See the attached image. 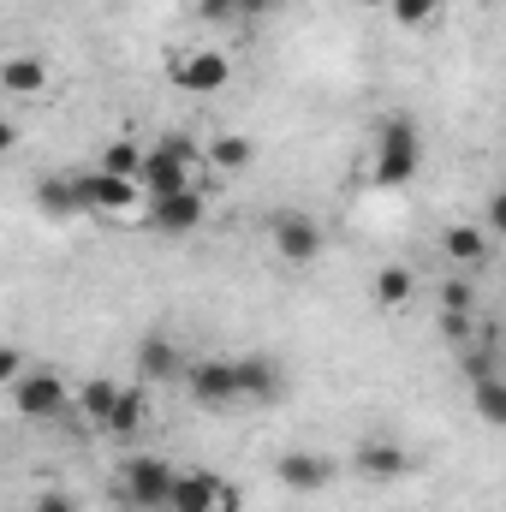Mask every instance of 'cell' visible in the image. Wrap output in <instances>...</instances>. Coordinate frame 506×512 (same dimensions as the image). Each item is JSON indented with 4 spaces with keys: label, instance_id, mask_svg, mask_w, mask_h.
<instances>
[{
    "label": "cell",
    "instance_id": "10",
    "mask_svg": "<svg viewBox=\"0 0 506 512\" xmlns=\"http://www.w3.org/2000/svg\"><path fill=\"white\" fill-rule=\"evenodd\" d=\"M12 393H18V411L24 417H60L72 405V387H66V376H54V370H24L12 382Z\"/></svg>",
    "mask_w": 506,
    "mask_h": 512
},
{
    "label": "cell",
    "instance_id": "28",
    "mask_svg": "<svg viewBox=\"0 0 506 512\" xmlns=\"http://www.w3.org/2000/svg\"><path fill=\"white\" fill-rule=\"evenodd\" d=\"M30 512H78V501H72L66 489H48V495H36V507Z\"/></svg>",
    "mask_w": 506,
    "mask_h": 512
},
{
    "label": "cell",
    "instance_id": "17",
    "mask_svg": "<svg viewBox=\"0 0 506 512\" xmlns=\"http://www.w3.org/2000/svg\"><path fill=\"white\" fill-rule=\"evenodd\" d=\"M489 233L483 227H471V221H453L447 233H441V256H453L459 268H477V262H489Z\"/></svg>",
    "mask_w": 506,
    "mask_h": 512
},
{
    "label": "cell",
    "instance_id": "14",
    "mask_svg": "<svg viewBox=\"0 0 506 512\" xmlns=\"http://www.w3.org/2000/svg\"><path fill=\"white\" fill-rule=\"evenodd\" d=\"M48 78H54V66H48L42 54H6V60H0V90H6V96H42Z\"/></svg>",
    "mask_w": 506,
    "mask_h": 512
},
{
    "label": "cell",
    "instance_id": "4",
    "mask_svg": "<svg viewBox=\"0 0 506 512\" xmlns=\"http://www.w3.org/2000/svg\"><path fill=\"white\" fill-rule=\"evenodd\" d=\"M268 245L280 262H292V268H310L316 256H322V227H316V215H304V209H274L268 215Z\"/></svg>",
    "mask_w": 506,
    "mask_h": 512
},
{
    "label": "cell",
    "instance_id": "23",
    "mask_svg": "<svg viewBox=\"0 0 506 512\" xmlns=\"http://www.w3.org/2000/svg\"><path fill=\"white\" fill-rule=\"evenodd\" d=\"M471 399H477L483 423H495V429L506 423V382H501V376H477V387H471Z\"/></svg>",
    "mask_w": 506,
    "mask_h": 512
},
{
    "label": "cell",
    "instance_id": "2",
    "mask_svg": "<svg viewBox=\"0 0 506 512\" xmlns=\"http://www.w3.org/2000/svg\"><path fill=\"white\" fill-rule=\"evenodd\" d=\"M191 167H197V143L167 131L161 143L143 149V167H137V191L143 197H167V191H185L191 185Z\"/></svg>",
    "mask_w": 506,
    "mask_h": 512
},
{
    "label": "cell",
    "instance_id": "25",
    "mask_svg": "<svg viewBox=\"0 0 506 512\" xmlns=\"http://www.w3.org/2000/svg\"><path fill=\"white\" fill-rule=\"evenodd\" d=\"M471 310H477V286L453 274V280L441 286V316H471Z\"/></svg>",
    "mask_w": 506,
    "mask_h": 512
},
{
    "label": "cell",
    "instance_id": "22",
    "mask_svg": "<svg viewBox=\"0 0 506 512\" xmlns=\"http://www.w3.org/2000/svg\"><path fill=\"white\" fill-rule=\"evenodd\" d=\"M114 393H120V382H108V376H96V382H84L78 393H72V405L102 429V417H108V405H114Z\"/></svg>",
    "mask_w": 506,
    "mask_h": 512
},
{
    "label": "cell",
    "instance_id": "24",
    "mask_svg": "<svg viewBox=\"0 0 506 512\" xmlns=\"http://www.w3.org/2000/svg\"><path fill=\"white\" fill-rule=\"evenodd\" d=\"M387 12H393L399 30H429L441 18V0H387Z\"/></svg>",
    "mask_w": 506,
    "mask_h": 512
},
{
    "label": "cell",
    "instance_id": "29",
    "mask_svg": "<svg viewBox=\"0 0 506 512\" xmlns=\"http://www.w3.org/2000/svg\"><path fill=\"white\" fill-rule=\"evenodd\" d=\"M209 512H245V495H239V483H227L221 477V495H215V507Z\"/></svg>",
    "mask_w": 506,
    "mask_h": 512
},
{
    "label": "cell",
    "instance_id": "15",
    "mask_svg": "<svg viewBox=\"0 0 506 512\" xmlns=\"http://www.w3.org/2000/svg\"><path fill=\"white\" fill-rule=\"evenodd\" d=\"M143 423H149V399H143V387H120L114 405H108V417H102V429H108L114 441H131V435H143Z\"/></svg>",
    "mask_w": 506,
    "mask_h": 512
},
{
    "label": "cell",
    "instance_id": "1",
    "mask_svg": "<svg viewBox=\"0 0 506 512\" xmlns=\"http://www.w3.org/2000/svg\"><path fill=\"white\" fill-rule=\"evenodd\" d=\"M370 173H376V185H411L423 173V126L411 114H387L381 120Z\"/></svg>",
    "mask_w": 506,
    "mask_h": 512
},
{
    "label": "cell",
    "instance_id": "21",
    "mask_svg": "<svg viewBox=\"0 0 506 512\" xmlns=\"http://www.w3.org/2000/svg\"><path fill=\"white\" fill-rule=\"evenodd\" d=\"M137 167H143V143H131V137L102 143V155H96V173H114V179H137Z\"/></svg>",
    "mask_w": 506,
    "mask_h": 512
},
{
    "label": "cell",
    "instance_id": "30",
    "mask_svg": "<svg viewBox=\"0 0 506 512\" xmlns=\"http://www.w3.org/2000/svg\"><path fill=\"white\" fill-rule=\"evenodd\" d=\"M441 334H447V340H465V334H471V316H441Z\"/></svg>",
    "mask_w": 506,
    "mask_h": 512
},
{
    "label": "cell",
    "instance_id": "12",
    "mask_svg": "<svg viewBox=\"0 0 506 512\" xmlns=\"http://www.w3.org/2000/svg\"><path fill=\"white\" fill-rule=\"evenodd\" d=\"M352 465H358V477H370V483H399V477L411 471V453L393 447V441H358V447H352Z\"/></svg>",
    "mask_w": 506,
    "mask_h": 512
},
{
    "label": "cell",
    "instance_id": "11",
    "mask_svg": "<svg viewBox=\"0 0 506 512\" xmlns=\"http://www.w3.org/2000/svg\"><path fill=\"white\" fill-rule=\"evenodd\" d=\"M274 483L286 495H322L334 483V459H322V453H280L274 459Z\"/></svg>",
    "mask_w": 506,
    "mask_h": 512
},
{
    "label": "cell",
    "instance_id": "5",
    "mask_svg": "<svg viewBox=\"0 0 506 512\" xmlns=\"http://www.w3.org/2000/svg\"><path fill=\"white\" fill-rule=\"evenodd\" d=\"M78 185V215H143V191L137 179H114V173H72Z\"/></svg>",
    "mask_w": 506,
    "mask_h": 512
},
{
    "label": "cell",
    "instance_id": "20",
    "mask_svg": "<svg viewBox=\"0 0 506 512\" xmlns=\"http://www.w3.org/2000/svg\"><path fill=\"white\" fill-rule=\"evenodd\" d=\"M251 161H256V143L245 131H221V137L209 143V167H215V173H245Z\"/></svg>",
    "mask_w": 506,
    "mask_h": 512
},
{
    "label": "cell",
    "instance_id": "3",
    "mask_svg": "<svg viewBox=\"0 0 506 512\" xmlns=\"http://www.w3.org/2000/svg\"><path fill=\"white\" fill-rule=\"evenodd\" d=\"M114 489H120V501L137 512H161L167 507V489H173V465L167 459H155V453H131L126 465H120V477H114Z\"/></svg>",
    "mask_w": 506,
    "mask_h": 512
},
{
    "label": "cell",
    "instance_id": "26",
    "mask_svg": "<svg viewBox=\"0 0 506 512\" xmlns=\"http://www.w3.org/2000/svg\"><path fill=\"white\" fill-rule=\"evenodd\" d=\"M197 18H209V24H239V0H197Z\"/></svg>",
    "mask_w": 506,
    "mask_h": 512
},
{
    "label": "cell",
    "instance_id": "19",
    "mask_svg": "<svg viewBox=\"0 0 506 512\" xmlns=\"http://www.w3.org/2000/svg\"><path fill=\"white\" fill-rule=\"evenodd\" d=\"M411 298H417V274H411V268H399V262H387V268L376 274V310L399 316Z\"/></svg>",
    "mask_w": 506,
    "mask_h": 512
},
{
    "label": "cell",
    "instance_id": "31",
    "mask_svg": "<svg viewBox=\"0 0 506 512\" xmlns=\"http://www.w3.org/2000/svg\"><path fill=\"white\" fill-rule=\"evenodd\" d=\"M12 149H18V126L0 114V155H12Z\"/></svg>",
    "mask_w": 506,
    "mask_h": 512
},
{
    "label": "cell",
    "instance_id": "8",
    "mask_svg": "<svg viewBox=\"0 0 506 512\" xmlns=\"http://www.w3.org/2000/svg\"><path fill=\"white\" fill-rule=\"evenodd\" d=\"M143 221H149L155 233H167V239H185V233H197V227L209 221V197H203L197 185L167 191V197H143Z\"/></svg>",
    "mask_w": 506,
    "mask_h": 512
},
{
    "label": "cell",
    "instance_id": "16",
    "mask_svg": "<svg viewBox=\"0 0 506 512\" xmlns=\"http://www.w3.org/2000/svg\"><path fill=\"white\" fill-rule=\"evenodd\" d=\"M137 370H143V382H173V376L185 370V352H179V340H167V334H149V340L137 346Z\"/></svg>",
    "mask_w": 506,
    "mask_h": 512
},
{
    "label": "cell",
    "instance_id": "6",
    "mask_svg": "<svg viewBox=\"0 0 506 512\" xmlns=\"http://www.w3.org/2000/svg\"><path fill=\"white\" fill-rule=\"evenodd\" d=\"M179 382H185V393H191L197 411H227V405H239V370H233V358H197V364L179 370Z\"/></svg>",
    "mask_w": 506,
    "mask_h": 512
},
{
    "label": "cell",
    "instance_id": "13",
    "mask_svg": "<svg viewBox=\"0 0 506 512\" xmlns=\"http://www.w3.org/2000/svg\"><path fill=\"white\" fill-rule=\"evenodd\" d=\"M215 495H221L215 471H173V489H167V507L161 512H209Z\"/></svg>",
    "mask_w": 506,
    "mask_h": 512
},
{
    "label": "cell",
    "instance_id": "9",
    "mask_svg": "<svg viewBox=\"0 0 506 512\" xmlns=\"http://www.w3.org/2000/svg\"><path fill=\"white\" fill-rule=\"evenodd\" d=\"M233 370H239V405H280L286 399V370L268 352L233 358Z\"/></svg>",
    "mask_w": 506,
    "mask_h": 512
},
{
    "label": "cell",
    "instance_id": "18",
    "mask_svg": "<svg viewBox=\"0 0 506 512\" xmlns=\"http://www.w3.org/2000/svg\"><path fill=\"white\" fill-rule=\"evenodd\" d=\"M30 203H36L48 221H66V215H78V185H72V173H54V179H42V185L30 191Z\"/></svg>",
    "mask_w": 506,
    "mask_h": 512
},
{
    "label": "cell",
    "instance_id": "27",
    "mask_svg": "<svg viewBox=\"0 0 506 512\" xmlns=\"http://www.w3.org/2000/svg\"><path fill=\"white\" fill-rule=\"evenodd\" d=\"M18 376H24V352L18 346H0V387H12Z\"/></svg>",
    "mask_w": 506,
    "mask_h": 512
},
{
    "label": "cell",
    "instance_id": "7",
    "mask_svg": "<svg viewBox=\"0 0 506 512\" xmlns=\"http://www.w3.org/2000/svg\"><path fill=\"white\" fill-rule=\"evenodd\" d=\"M167 78H173V90H185V96H215V90H227L233 60H227L221 48H185V54L167 60Z\"/></svg>",
    "mask_w": 506,
    "mask_h": 512
}]
</instances>
